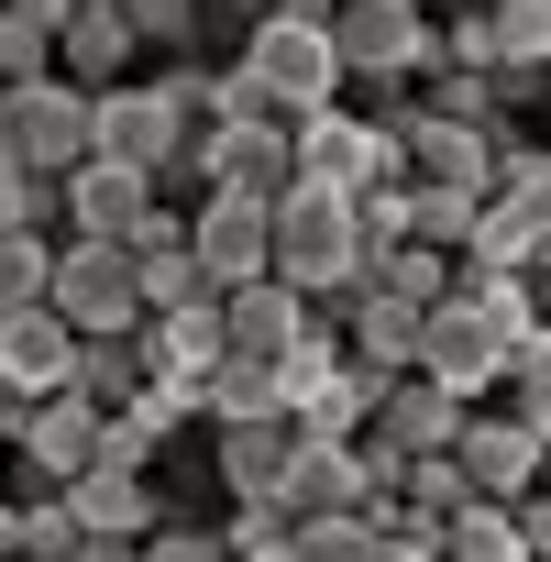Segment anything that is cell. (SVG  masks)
I'll list each match as a JSON object with an SVG mask.
<instances>
[{
	"instance_id": "6da1fadb",
	"label": "cell",
	"mask_w": 551,
	"mask_h": 562,
	"mask_svg": "<svg viewBox=\"0 0 551 562\" xmlns=\"http://www.w3.org/2000/svg\"><path fill=\"white\" fill-rule=\"evenodd\" d=\"M265 276L288 299H310V310H331L342 288H364V243H353V199H331V188H276L265 199Z\"/></svg>"
},
{
	"instance_id": "7a4b0ae2",
	"label": "cell",
	"mask_w": 551,
	"mask_h": 562,
	"mask_svg": "<svg viewBox=\"0 0 551 562\" xmlns=\"http://www.w3.org/2000/svg\"><path fill=\"white\" fill-rule=\"evenodd\" d=\"M331 34V67H342V100H386V89H419L430 78V12L419 0H353V12H321Z\"/></svg>"
},
{
	"instance_id": "3957f363",
	"label": "cell",
	"mask_w": 551,
	"mask_h": 562,
	"mask_svg": "<svg viewBox=\"0 0 551 562\" xmlns=\"http://www.w3.org/2000/svg\"><path fill=\"white\" fill-rule=\"evenodd\" d=\"M232 67L254 78V100H265L276 122H310V111H331V100H342V67H331V34H321V12L243 23V56H232Z\"/></svg>"
},
{
	"instance_id": "277c9868",
	"label": "cell",
	"mask_w": 551,
	"mask_h": 562,
	"mask_svg": "<svg viewBox=\"0 0 551 562\" xmlns=\"http://www.w3.org/2000/svg\"><path fill=\"white\" fill-rule=\"evenodd\" d=\"M288 166H299V188H331V199H375V188H408L397 144H386V133H375L353 100H331V111L288 122Z\"/></svg>"
},
{
	"instance_id": "5b68a950",
	"label": "cell",
	"mask_w": 551,
	"mask_h": 562,
	"mask_svg": "<svg viewBox=\"0 0 551 562\" xmlns=\"http://www.w3.org/2000/svg\"><path fill=\"white\" fill-rule=\"evenodd\" d=\"M507 321H485L474 299H430L419 310V353H408V375L419 386H441V397H463V408H485L496 397V375H507Z\"/></svg>"
},
{
	"instance_id": "8992f818",
	"label": "cell",
	"mask_w": 551,
	"mask_h": 562,
	"mask_svg": "<svg viewBox=\"0 0 551 562\" xmlns=\"http://www.w3.org/2000/svg\"><path fill=\"white\" fill-rule=\"evenodd\" d=\"M45 310L78 331V342H111V331H144V299H133V254L122 243H56V276H45Z\"/></svg>"
},
{
	"instance_id": "52a82bcc",
	"label": "cell",
	"mask_w": 551,
	"mask_h": 562,
	"mask_svg": "<svg viewBox=\"0 0 551 562\" xmlns=\"http://www.w3.org/2000/svg\"><path fill=\"white\" fill-rule=\"evenodd\" d=\"M0 144H12L23 177H78L89 166V89H67V78L0 89Z\"/></svg>"
},
{
	"instance_id": "ba28073f",
	"label": "cell",
	"mask_w": 551,
	"mask_h": 562,
	"mask_svg": "<svg viewBox=\"0 0 551 562\" xmlns=\"http://www.w3.org/2000/svg\"><path fill=\"white\" fill-rule=\"evenodd\" d=\"M0 452L23 463V485H67V474H89L100 463V408L89 397H12V419H0Z\"/></svg>"
},
{
	"instance_id": "9c48e42d",
	"label": "cell",
	"mask_w": 551,
	"mask_h": 562,
	"mask_svg": "<svg viewBox=\"0 0 551 562\" xmlns=\"http://www.w3.org/2000/svg\"><path fill=\"white\" fill-rule=\"evenodd\" d=\"M177 144H188V122H177V100H166L155 78H122V89H100V100H89V155H100V166L166 177V166H177Z\"/></svg>"
},
{
	"instance_id": "30bf717a",
	"label": "cell",
	"mask_w": 551,
	"mask_h": 562,
	"mask_svg": "<svg viewBox=\"0 0 551 562\" xmlns=\"http://www.w3.org/2000/svg\"><path fill=\"white\" fill-rule=\"evenodd\" d=\"M540 452H551V430H529V419H507V408H463V430H452L463 496H496V507L540 485Z\"/></svg>"
},
{
	"instance_id": "8fae6325",
	"label": "cell",
	"mask_w": 551,
	"mask_h": 562,
	"mask_svg": "<svg viewBox=\"0 0 551 562\" xmlns=\"http://www.w3.org/2000/svg\"><path fill=\"white\" fill-rule=\"evenodd\" d=\"M188 265H199L210 299L254 288V276H265V199H232V188L188 199Z\"/></svg>"
},
{
	"instance_id": "7c38bea8",
	"label": "cell",
	"mask_w": 551,
	"mask_h": 562,
	"mask_svg": "<svg viewBox=\"0 0 551 562\" xmlns=\"http://www.w3.org/2000/svg\"><path fill=\"white\" fill-rule=\"evenodd\" d=\"M155 210V177H133V166H78V177H56V243H133V221Z\"/></svg>"
},
{
	"instance_id": "4fadbf2b",
	"label": "cell",
	"mask_w": 551,
	"mask_h": 562,
	"mask_svg": "<svg viewBox=\"0 0 551 562\" xmlns=\"http://www.w3.org/2000/svg\"><path fill=\"white\" fill-rule=\"evenodd\" d=\"M321 321L342 331V364H364L375 386H386V375H408V353H419V310H408L397 288H342Z\"/></svg>"
},
{
	"instance_id": "5bb4252c",
	"label": "cell",
	"mask_w": 551,
	"mask_h": 562,
	"mask_svg": "<svg viewBox=\"0 0 551 562\" xmlns=\"http://www.w3.org/2000/svg\"><path fill=\"white\" fill-rule=\"evenodd\" d=\"M56 496H67L78 540H144V529H166V518H177V507L155 496V474H122V463H89V474H67Z\"/></svg>"
},
{
	"instance_id": "9a60e30c",
	"label": "cell",
	"mask_w": 551,
	"mask_h": 562,
	"mask_svg": "<svg viewBox=\"0 0 551 562\" xmlns=\"http://www.w3.org/2000/svg\"><path fill=\"white\" fill-rule=\"evenodd\" d=\"M276 518L310 529V518H364V463L353 441H299L288 474H276Z\"/></svg>"
},
{
	"instance_id": "2e32d148",
	"label": "cell",
	"mask_w": 551,
	"mask_h": 562,
	"mask_svg": "<svg viewBox=\"0 0 551 562\" xmlns=\"http://www.w3.org/2000/svg\"><path fill=\"white\" fill-rule=\"evenodd\" d=\"M452 265L463 276H540L551 265V199H474V243Z\"/></svg>"
},
{
	"instance_id": "e0dca14e",
	"label": "cell",
	"mask_w": 551,
	"mask_h": 562,
	"mask_svg": "<svg viewBox=\"0 0 551 562\" xmlns=\"http://www.w3.org/2000/svg\"><path fill=\"white\" fill-rule=\"evenodd\" d=\"M452 430H463V397H441V386H419V375H386V386H375V419H364V441H386L397 463H430V452H452Z\"/></svg>"
},
{
	"instance_id": "ac0fdd59",
	"label": "cell",
	"mask_w": 551,
	"mask_h": 562,
	"mask_svg": "<svg viewBox=\"0 0 551 562\" xmlns=\"http://www.w3.org/2000/svg\"><path fill=\"white\" fill-rule=\"evenodd\" d=\"M133 342H144V375H155V386H188V397H199V375L221 364V299L155 310V321H144Z\"/></svg>"
},
{
	"instance_id": "d6986e66",
	"label": "cell",
	"mask_w": 551,
	"mask_h": 562,
	"mask_svg": "<svg viewBox=\"0 0 551 562\" xmlns=\"http://www.w3.org/2000/svg\"><path fill=\"white\" fill-rule=\"evenodd\" d=\"M67 375H78V331L56 310H12L0 321V386L12 397H56Z\"/></svg>"
},
{
	"instance_id": "ffe728a7",
	"label": "cell",
	"mask_w": 551,
	"mask_h": 562,
	"mask_svg": "<svg viewBox=\"0 0 551 562\" xmlns=\"http://www.w3.org/2000/svg\"><path fill=\"white\" fill-rule=\"evenodd\" d=\"M310 321H321L310 299H288L276 276H254V288H232V299H221V353H254V364H276V353H288Z\"/></svg>"
},
{
	"instance_id": "44dd1931",
	"label": "cell",
	"mask_w": 551,
	"mask_h": 562,
	"mask_svg": "<svg viewBox=\"0 0 551 562\" xmlns=\"http://www.w3.org/2000/svg\"><path fill=\"white\" fill-rule=\"evenodd\" d=\"M56 78H67V89H89V100L133 78V34H122V12H111V0H89V12L56 34Z\"/></svg>"
},
{
	"instance_id": "7402d4cb",
	"label": "cell",
	"mask_w": 551,
	"mask_h": 562,
	"mask_svg": "<svg viewBox=\"0 0 551 562\" xmlns=\"http://www.w3.org/2000/svg\"><path fill=\"white\" fill-rule=\"evenodd\" d=\"M364 419H375V375L364 364H331L321 386L288 397V441H364Z\"/></svg>"
},
{
	"instance_id": "603a6c76",
	"label": "cell",
	"mask_w": 551,
	"mask_h": 562,
	"mask_svg": "<svg viewBox=\"0 0 551 562\" xmlns=\"http://www.w3.org/2000/svg\"><path fill=\"white\" fill-rule=\"evenodd\" d=\"M288 419H232L221 441H210V474H221V496H276V474H288Z\"/></svg>"
},
{
	"instance_id": "cb8c5ba5",
	"label": "cell",
	"mask_w": 551,
	"mask_h": 562,
	"mask_svg": "<svg viewBox=\"0 0 551 562\" xmlns=\"http://www.w3.org/2000/svg\"><path fill=\"white\" fill-rule=\"evenodd\" d=\"M199 419H210V430H232V419H276V364L221 353V364L199 375Z\"/></svg>"
},
{
	"instance_id": "d4e9b609",
	"label": "cell",
	"mask_w": 551,
	"mask_h": 562,
	"mask_svg": "<svg viewBox=\"0 0 551 562\" xmlns=\"http://www.w3.org/2000/svg\"><path fill=\"white\" fill-rule=\"evenodd\" d=\"M441 562H529V540H518V518L496 496H463L441 518Z\"/></svg>"
},
{
	"instance_id": "484cf974",
	"label": "cell",
	"mask_w": 551,
	"mask_h": 562,
	"mask_svg": "<svg viewBox=\"0 0 551 562\" xmlns=\"http://www.w3.org/2000/svg\"><path fill=\"white\" fill-rule=\"evenodd\" d=\"M133 386H144V342H133V331H111V342H78V375H67V397H89V408L111 419Z\"/></svg>"
},
{
	"instance_id": "4316f807",
	"label": "cell",
	"mask_w": 551,
	"mask_h": 562,
	"mask_svg": "<svg viewBox=\"0 0 551 562\" xmlns=\"http://www.w3.org/2000/svg\"><path fill=\"white\" fill-rule=\"evenodd\" d=\"M111 12H122V34H133V56H199V12H188V0H111Z\"/></svg>"
},
{
	"instance_id": "83f0119b",
	"label": "cell",
	"mask_w": 551,
	"mask_h": 562,
	"mask_svg": "<svg viewBox=\"0 0 551 562\" xmlns=\"http://www.w3.org/2000/svg\"><path fill=\"white\" fill-rule=\"evenodd\" d=\"M496 67H551V0H485Z\"/></svg>"
},
{
	"instance_id": "f1b7e54d",
	"label": "cell",
	"mask_w": 551,
	"mask_h": 562,
	"mask_svg": "<svg viewBox=\"0 0 551 562\" xmlns=\"http://www.w3.org/2000/svg\"><path fill=\"white\" fill-rule=\"evenodd\" d=\"M45 276H56V232H0V321L45 310Z\"/></svg>"
},
{
	"instance_id": "f546056e",
	"label": "cell",
	"mask_w": 551,
	"mask_h": 562,
	"mask_svg": "<svg viewBox=\"0 0 551 562\" xmlns=\"http://www.w3.org/2000/svg\"><path fill=\"white\" fill-rule=\"evenodd\" d=\"M408 243L419 254H463L474 243V199L463 188H408Z\"/></svg>"
},
{
	"instance_id": "4dcf8cb0",
	"label": "cell",
	"mask_w": 551,
	"mask_h": 562,
	"mask_svg": "<svg viewBox=\"0 0 551 562\" xmlns=\"http://www.w3.org/2000/svg\"><path fill=\"white\" fill-rule=\"evenodd\" d=\"M12 562H78V518L56 485H23V551Z\"/></svg>"
},
{
	"instance_id": "1f68e13d",
	"label": "cell",
	"mask_w": 551,
	"mask_h": 562,
	"mask_svg": "<svg viewBox=\"0 0 551 562\" xmlns=\"http://www.w3.org/2000/svg\"><path fill=\"white\" fill-rule=\"evenodd\" d=\"M0 232H56V177L0 166Z\"/></svg>"
},
{
	"instance_id": "d6a6232c",
	"label": "cell",
	"mask_w": 551,
	"mask_h": 562,
	"mask_svg": "<svg viewBox=\"0 0 551 562\" xmlns=\"http://www.w3.org/2000/svg\"><path fill=\"white\" fill-rule=\"evenodd\" d=\"M133 562H232V551H221V529L166 518V529H144V540H133Z\"/></svg>"
},
{
	"instance_id": "836d02e7",
	"label": "cell",
	"mask_w": 551,
	"mask_h": 562,
	"mask_svg": "<svg viewBox=\"0 0 551 562\" xmlns=\"http://www.w3.org/2000/svg\"><path fill=\"white\" fill-rule=\"evenodd\" d=\"M23 78H56V45H45L34 23L0 12V89H23Z\"/></svg>"
},
{
	"instance_id": "e575fe53",
	"label": "cell",
	"mask_w": 551,
	"mask_h": 562,
	"mask_svg": "<svg viewBox=\"0 0 551 562\" xmlns=\"http://www.w3.org/2000/svg\"><path fill=\"white\" fill-rule=\"evenodd\" d=\"M254 540H288L276 496H232V518H221V551H254Z\"/></svg>"
},
{
	"instance_id": "d590c367",
	"label": "cell",
	"mask_w": 551,
	"mask_h": 562,
	"mask_svg": "<svg viewBox=\"0 0 551 562\" xmlns=\"http://www.w3.org/2000/svg\"><path fill=\"white\" fill-rule=\"evenodd\" d=\"M232 23H276V12H299V0H221Z\"/></svg>"
},
{
	"instance_id": "8d00e7d4",
	"label": "cell",
	"mask_w": 551,
	"mask_h": 562,
	"mask_svg": "<svg viewBox=\"0 0 551 562\" xmlns=\"http://www.w3.org/2000/svg\"><path fill=\"white\" fill-rule=\"evenodd\" d=\"M23 551V496H0V562Z\"/></svg>"
},
{
	"instance_id": "74e56055",
	"label": "cell",
	"mask_w": 551,
	"mask_h": 562,
	"mask_svg": "<svg viewBox=\"0 0 551 562\" xmlns=\"http://www.w3.org/2000/svg\"><path fill=\"white\" fill-rule=\"evenodd\" d=\"M232 562H299V540H254V551H232Z\"/></svg>"
},
{
	"instance_id": "f35d334b",
	"label": "cell",
	"mask_w": 551,
	"mask_h": 562,
	"mask_svg": "<svg viewBox=\"0 0 551 562\" xmlns=\"http://www.w3.org/2000/svg\"><path fill=\"white\" fill-rule=\"evenodd\" d=\"M78 562H133V540H78Z\"/></svg>"
},
{
	"instance_id": "ab89813d",
	"label": "cell",
	"mask_w": 551,
	"mask_h": 562,
	"mask_svg": "<svg viewBox=\"0 0 551 562\" xmlns=\"http://www.w3.org/2000/svg\"><path fill=\"white\" fill-rule=\"evenodd\" d=\"M299 12H353V0H299Z\"/></svg>"
},
{
	"instance_id": "60d3db41",
	"label": "cell",
	"mask_w": 551,
	"mask_h": 562,
	"mask_svg": "<svg viewBox=\"0 0 551 562\" xmlns=\"http://www.w3.org/2000/svg\"><path fill=\"white\" fill-rule=\"evenodd\" d=\"M188 12H199V23H210V12H221V0H188Z\"/></svg>"
},
{
	"instance_id": "b9f144b4",
	"label": "cell",
	"mask_w": 551,
	"mask_h": 562,
	"mask_svg": "<svg viewBox=\"0 0 551 562\" xmlns=\"http://www.w3.org/2000/svg\"><path fill=\"white\" fill-rule=\"evenodd\" d=\"M0 419H12V386H0Z\"/></svg>"
},
{
	"instance_id": "7bdbcfd3",
	"label": "cell",
	"mask_w": 551,
	"mask_h": 562,
	"mask_svg": "<svg viewBox=\"0 0 551 562\" xmlns=\"http://www.w3.org/2000/svg\"><path fill=\"white\" fill-rule=\"evenodd\" d=\"M452 12H485V0H452Z\"/></svg>"
},
{
	"instance_id": "ee69618b",
	"label": "cell",
	"mask_w": 551,
	"mask_h": 562,
	"mask_svg": "<svg viewBox=\"0 0 551 562\" xmlns=\"http://www.w3.org/2000/svg\"><path fill=\"white\" fill-rule=\"evenodd\" d=\"M0 166H12V144H0Z\"/></svg>"
},
{
	"instance_id": "f6af8a7d",
	"label": "cell",
	"mask_w": 551,
	"mask_h": 562,
	"mask_svg": "<svg viewBox=\"0 0 551 562\" xmlns=\"http://www.w3.org/2000/svg\"><path fill=\"white\" fill-rule=\"evenodd\" d=\"M0 463H12V452H0Z\"/></svg>"
}]
</instances>
